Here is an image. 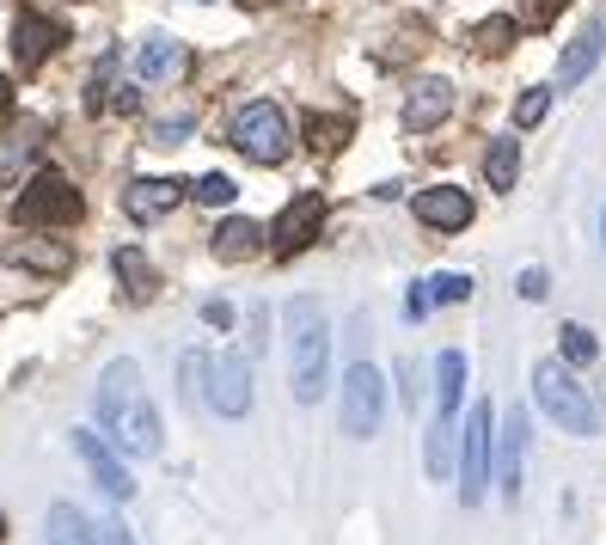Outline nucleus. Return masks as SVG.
<instances>
[{
  "label": "nucleus",
  "mask_w": 606,
  "mask_h": 545,
  "mask_svg": "<svg viewBox=\"0 0 606 545\" xmlns=\"http://www.w3.org/2000/svg\"><path fill=\"white\" fill-rule=\"evenodd\" d=\"M7 264H19V270H38V276H67V245H31V240H13L7 245Z\"/></svg>",
  "instance_id": "21"
},
{
  "label": "nucleus",
  "mask_w": 606,
  "mask_h": 545,
  "mask_svg": "<svg viewBox=\"0 0 606 545\" xmlns=\"http://www.w3.org/2000/svg\"><path fill=\"white\" fill-rule=\"evenodd\" d=\"M545 111H552V86H527V93H521V105H514V129L545 123Z\"/></svg>",
  "instance_id": "29"
},
{
  "label": "nucleus",
  "mask_w": 606,
  "mask_h": 545,
  "mask_svg": "<svg viewBox=\"0 0 606 545\" xmlns=\"http://www.w3.org/2000/svg\"><path fill=\"white\" fill-rule=\"evenodd\" d=\"M258 349H264V306L245 313V356H258Z\"/></svg>",
  "instance_id": "34"
},
{
  "label": "nucleus",
  "mask_w": 606,
  "mask_h": 545,
  "mask_svg": "<svg viewBox=\"0 0 606 545\" xmlns=\"http://www.w3.org/2000/svg\"><path fill=\"white\" fill-rule=\"evenodd\" d=\"M7 105H13V81H0V117H7Z\"/></svg>",
  "instance_id": "41"
},
{
  "label": "nucleus",
  "mask_w": 606,
  "mask_h": 545,
  "mask_svg": "<svg viewBox=\"0 0 606 545\" xmlns=\"http://www.w3.org/2000/svg\"><path fill=\"white\" fill-rule=\"evenodd\" d=\"M197 202H209V209H227V202H233V178L227 172H209V178H197Z\"/></svg>",
  "instance_id": "30"
},
{
  "label": "nucleus",
  "mask_w": 606,
  "mask_h": 545,
  "mask_svg": "<svg viewBox=\"0 0 606 545\" xmlns=\"http://www.w3.org/2000/svg\"><path fill=\"white\" fill-rule=\"evenodd\" d=\"M98 429H105L123 453H135V460H154L159 453V411L147 405V392H135V399L98 411Z\"/></svg>",
  "instance_id": "7"
},
{
  "label": "nucleus",
  "mask_w": 606,
  "mask_h": 545,
  "mask_svg": "<svg viewBox=\"0 0 606 545\" xmlns=\"http://www.w3.org/2000/svg\"><path fill=\"white\" fill-rule=\"evenodd\" d=\"M38 135H43V123H31V117L19 123L13 135H0V178H13L19 166H25L31 154H38Z\"/></svg>",
  "instance_id": "25"
},
{
  "label": "nucleus",
  "mask_w": 606,
  "mask_h": 545,
  "mask_svg": "<svg viewBox=\"0 0 606 545\" xmlns=\"http://www.w3.org/2000/svg\"><path fill=\"white\" fill-rule=\"evenodd\" d=\"M533 399H540V411L552 417L557 429H570V436H600V411H594L588 386H582L564 361H540V368H533Z\"/></svg>",
  "instance_id": "2"
},
{
  "label": "nucleus",
  "mask_w": 606,
  "mask_h": 545,
  "mask_svg": "<svg viewBox=\"0 0 606 545\" xmlns=\"http://www.w3.org/2000/svg\"><path fill=\"white\" fill-rule=\"evenodd\" d=\"M509 38H514V19H484V25L472 31V43H478V50H490V55L509 50Z\"/></svg>",
  "instance_id": "31"
},
{
  "label": "nucleus",
  "mask_w": 606,
  "mask_h": 545,
  "mask_svg": "<svg viewBox=\"0 0 606 545\" xmlns=\"http://www.w3.org/2000/svg\"><path fill=\"white\" fill-rule=\"evenodd\" d=\"M289 368H294V399L318 405L331 386V325H325V306L313 294L289 301Z\"/></svg>",
  "instance_id": "1"
},
{
  "label": "nucleus",
  "mask_w": 606,
  "mask_h": 545,
  "mask_svg": "<svg viewBox=\"0 0 606 545\" xmlns=\"http://www.w3.org/2000/svg\"><path fill=\"white\" fill-rule=\"evenodd\" d=\"M43 533H50L43 545H105V539H98V527L80 515L74 503H50V515H43Z\"/></svg>",
  "instance_id": "18"
},
{
  "label": "nucleus",
  "mask_w": 606,
  "mask_h": 545,
  "mask_svg": "<svg viewBox=\"0 0 606 545\" xmlns=\"http://www.w3.org/2000/svg\"><path fill=\"white\" fill-rule=\"evenodd\" d=\"M453 460H460V423L436 411V423H429V441H422V465H429V479H448Z\"/></svg>",
  "instance_id": "19"
},
{
  "label": "nucleus",
  "mask_w": 606,
  "mask_h": 545,
  "mask_svg": "<svg viewBox=\"0 0 606 545\" xmlns=\"http://www.w3.org/2000/svg\"><path fill=\"white\" fill-rule=\"evenodd\" d=\"M557 337H564V361H570V368H582V361H594V356H600V344H594V332H588V325H564Z\"/></svg>",
  "instance_id": "28"
},
{
  "label": "nucleus",
  "mask_w": 606,
  "mask_h": 545,
  "mask_svg": "<svg viewBox=\"0 0 606 545\" xmlns=\"http://www.w3.org/2000/svg\"><path fill=\"white\" fill-rule=\"evenodd\" d=\"M448 111H453V86L429 74V81H417V86L405 93V129H436Z\"/></svg>",
  "instance_id": "16"
},
{
  "label": "nucleus",
  "mask_w": 606,
  "mask_h": 545,
  "mask_svg": "<svg viewBox=\"0 0 606 545\" xmlns=\"http://www.w3.org/2000/svg\"><path fill=\"white\" fill-rule=\"evenodd\" d=\"M111 270H117V282H123V294H129V301H147V294H154V264H147L142 245L111 252Z\"/></svg>",
  "instance_id": "22"
},
{
  "label": "nucleus",
  "mask_w": 606,
  "mask_h": 545,
  "mask_svg": "<svg viewBox=\"0 0 606 545\" xmlns=\"http://www.w3.org/2000/svg\"><path fill=\"white\" fill-rule=\"evenodd\" d=\"M264 245V227L251 221V214H227L221 227H215V258L221 264H239V258H251Z\"/></svg>",
  "instance_id": "17"
},
{
  "label": "nucleus",
  "mask_w": 606,
  "mask_h": 545,
  "mask_svg": "<svg viewBox=\"0 0 606 545\" xmlns=\"http://www.w3.org/2000/svg\"><path fill=\"white\" fill-rule=\"evenodd\" d=\"M202 405L221 411V417H245L251 411V356L209 361V392H202Z\"/></svg>",
  "instance_id": "10"
},
{
  "label": "nucleus",
  "mask_w": 606,
  "mask_h": 545,
  "mask_svg": "<svg viewBox=\"0 0 606 545\" xmlns=\"http://www.w3.org/2000/svg\"><path fill=\"white\" fill-rule=\"evenodd\" d=\"M197 135V117H166V123H154V142L159 147H178V142H190Z\"/></svg>",
  "instance_id": "32"
},
{
  "label": "nucleus",
  "mask_w": 606,
  "mask_h": 545,
  "mask_svg": "<svg viewBox=\"0 0 606 545\" xmlns=\"http://www.w3.org/2000/svg\"><path fill=\"white\" fill-rule=\"evenodd\" d=\"M178 392H185L190 405L209 392V356H202V349H185V356H178Z\"/></svg>",
  "instance_id": "26"
},
{
  "label": "nucleus",
  "mask_w": 606,
  "mask_h": 545,
  "mask_svg": "<svg viewBox=\"0 0 606 545\" xmlns=\"http://www.w3.org/2000/svg\"><path fill=\"white\" fill-rule=\"evenodd\" d=\"M178 67H185V43L178 38H147L142 50H135V81H166Z\"/></svg>",
  "instance_id": "20"
},
{
  "label": "nucleus",
  "mask_w": 606,
  "mask_h": 545,
  "mask_svg": "<svg viewBox=\"0 0 606 545\" xmlns=\"http://www.w3.org/2000/svg\"><path fill=\"white\" fill-rule=\"evenodd\" d=\"M410 209H417L422 227H436V233H466L472 227V197L453 185H436V190H417L410 197Z\"/></svg>",
  "instance_id": "12"
},
{
  "label": "nucleus",
  "mask_w": 606,
  "mask_h": 545,
  "mask_svg": "<svg viewBox=\"0 0 606 545\" xmlns=\"http://www.w3.org/2000/svg\"><path fill=\"white\" fill-rule=\"evenodd\" d=\"M490 460H497V411H490V405H472V417H466V429H460V496H466V509L484 503Z\"/></svg>",
  "instance_id": "5"
},
{
  "label": "nucleus",
  "mask_w": 606,
  "mask_h": 545,
  "mask_svg": "<svg viewBox=\"0 0 606 545\" xmlns=\"http://www.w3.org/2000/svg\"><path fill=\"white\" fill-rule=\"evenodd\" d=\"M429 289V306H460V301H472V276H460V270H448V276H436V282H422Z\"/></svg>",
  "instance_id": "27"
},
{
  "label": "nucleus",
  "mask_w": 606,
  "mask_h": 545,
  "mask_svg": "<svg viewBox=\"0 0 606 545\" xmlns=\"http://www.w3.org/2000/svg\"><path fill=\"white\" fill-rule=\"evenodd\" d=\"M289 142H294V129H289V117H282L276 105H245L233 117V147L258 166H276L282 154H289Z\"/></svg>",
  "instance_id": "6"
},
{
  "label": "nucleus",
  "mask_w": 606,
  "mask_h": 545,
  "mask_svg": "<svg viewBox=\"0 0 606 545\" xmlns=\"http://www.w3.org/2000/svg\"><path fill=\"white\" fill-rule=\"evenodd\" d=\"M251 7H264V0H251Z\"/></svg>",
  "instance_id": "43"
},
{
  "label": "nucleus",
  "mask_w": 606,
  "mask_h": 545,
  "mask_svg": "<svg viewBox=\"0 0 606 545\" xmlns=\"http://www.w3.org/2000/svg\"><path fill=\"white\" fill-rule=\"evenodd\" d=\"M386 417V380L374 361H349L343 368V436L349 441H374Z\"/></svg>",
  "instance_id": "4"
},
{
  "label": "nucleus",
  "mask_w": 606,
  "mask_h": 545,
  "mask_svg": "<svg viewBox=\"0 0 606 545\" xmlns=\"http://www.w3.org/2000/svg\"><path fill=\"white\" fill-rule=\"evenodd\" d=\"M557 7H570V0H527V25H552Z\"/></svg>",
  "instance_id": "36"
},
{
  "label": "nucleus",
  "mask_w": 606,
  "mask_h": 545,
  "mask_svg": "<svg viewBox=\"0 0 606 545\" xmlns=\"http://www.w3.org/2000/svg\"><path fill=\"white\" fill-rule=\"evenodd\" d=\"M600 55H606V19H588V25L564 43V55H557V86H582L594 67H600Z\"/></svg>",
  "instance_id": "13"
},
{
  "label": "nucleus",
  "mask_w": 606,
  "mask_h": 545,
  "mask_svg": "<svg viewBox=\"0 0 606 545\" xmlns=\"http://www.w3.org/2000/svg\"><path fill=\"white\" fill-rule=\"evenodd\" d=\"M62 38H67V31L50 25L43 13H19V25H13V55H19V67H43L55 50H62Z\"/></svg>",
  "instance_id": "14"
},
{
  "label": "nucleus",
  "mask_w": 606,
  "mask_h": 545,
  "mask_svg": "<svg viewBox=\"0 0 606 545\" xmlns=\"http://www.w3.org/2000/svg\"><path fill=\"white\" fill-rule=\"evenodd\" d=\"M460 399H466V356L460 349H441V361H436V411L453 417Z\"/></svg>",
  "instance_id": "23"
},
{
  "label": "nucleus",
  "mask_w": 606,
  "mask_h": 545,
  "mask_svg": "<svg viewBox=\"0 0 606 545\" xmlns=\"http://www.w3.org/2000/svg\"><path fill=\"white\" fill-rule=\"evenodd\" d=\"M398 399L417 405L422 399V386H417V361H398Z\"/></svg>",
  "instance_id": "35"
},
{
  "label": "nucleus",
  "mask_w": 606,
  "mask_h": 545,
  "mask_svg": "<svg viewBox=\"0 0 606 545\" xmlns=\"http://www.w3.org/2000/svg\"><path fill=\"white\" fill-rule=\"evenodd\" d=\"M117 111H142V86H117Z\"/></svg>",
  "instance_id": "40"
},
{
  "label": "nucleus",
  "mask_w": 606,
  "mask_h": 545,
  "mask_svg": "<svg viewBox=\"0 0 606 545\" xmlns=\"http://www.w3.org/2000/svg\"><path fill=\"white\" fill-rule=\"evenodd\" d=\"M521 460H527V411H509L502 417V436H497V472H502V496H521Z\"/></svg>",
  "instance_id": "15"
},
{
  "label": "nucleus",
  "mask_w": 606,
  "mask_h": 545,
  "mask_svg": "<svg viewBox=\"0 0 606 545\" xmlns=\"http://www.w3.org/2000/svg\"><path fill=\"white\" fill-rule=\"evenodd\" d=\"M80 190L67 185L62 172H50V166H38L31 172V185L19 190V202H13V221L19 227H74L80 221Z\"/></svg>",
  "instance_id": "3"
},
{
  "label": "nucleus",
  "mask_w": 606,
  "mask_h": 545,
  "mask_svg": "<svg viewBox=\"0 0 606 545\" xmlns=\"http://www.w3.org/2000/svg\"><path fill=\"white\" fill-rule=\"evenodd\" d=\"M0 539H7V515H0Z\"/></svg>",
  "instance_id": "42"
},
{
  "label": "nucleus",
  "mask_w": 606,
  "mask_h": 545,
  "mask_svg": "<svg viewBox=\"0 0 606 545\" xmlns=\"http://www.w3.org/2000/svg\"><path fill=\"white\" fill-rule=\"evenodd\" d=\"M318 227H325V197L306 190V197H294L289 209H282V221L270 227L264 240H270V252H276V258H294V252H306V245L318 240Z\"/></svg>",
  "instance_id": "8"
},
{
  "label": "nucleus",
  "mask_w": 606,
  "mask_h": 545,
  "mask_svg": "<svg viewBox=\"0 0 606 545\" xmlns=\"http://www.w3.org/2000/svg\"><path fill=\"white\" fill-rule=\"evenodd\" d=\"M514 289H521V301H545V294H552V276H545V270H521Z\"/></svg>",
  "instance_id": "33"
},
{
  "label": "nucleus",
  "mask_w": 606,
  "mask_h": 545,
  "mask_svg": "<svg viewBox=\"0 0 606 545\" xmlns=\"http://www.w3.org/2000/svg\"><path fill=\"white\" fill-rule=\"evenodd\" d=\"M98 539H105V545H135V533L123 527V521H105V527H98Z\"/></svg>",
  "instance_id": "37"
},
{
  "label": "nucleus",
  "mask_w": 606,
  "mask_h": 545,
  "mask_svg": "<svg viewBox=\"0 0 606 545\" xmlns=\"http://www.w3.org/2000/svg\"><path fill=\"white\" fill-rule=\"evenodd\" d=\"M185 197H190V185H178V178H135V185L123 190V209H129V221L154 227V221H166Z\"/></svg>",
  "instance_id": "11"
},
{
  "label": "nucleus",
  "mask_w": 606,
  "mask_h": 545,
  "mask_svg": "<svg viewBox=\"0 0 606 545\" xmlns=\"http://www.w3.org/2000/svg\"><path fill=\"white\" fill-rule=\"evenodd\" d=\"M405 313H410V319H422V313H429V289H422V282L405 294Z\"/></svg>",
  "instance_id": "38"
},
{
  "label": "nucleus",
  "mask_w": 606,
  "mask_h": 545,
  "mask_svg": "<svg viewBox=\"0 0 606 545\" xmlns=\"http://www.w3.org/2000/svg\"><path fill=\"white\" fill-rule=\"evenodd\" d=\"M484 178H490V190H514V178H521V142L514 135H497L484 147Z\"/></svg>",
  "instance_id": "24"
},
{
  "label": "nucleus",
  "mask_w": 606,
  "mask_h": 545,
  "mask_svg": "<svg viewBox=\"0 0 606 545\" xmlns=\"http://www.w3.org/2000/svg\"><path fill=\"white\" fill-rule=\"evenodd\" d=\"M74 453L86 460V472L98 479V491L111 496V503H129L135 496V479H129V465L111 453V441L98 436V429H74Z\"/></svg>",
  "instance_id": "9"
},
{
  "label": "nucleus",
  "mask_w": 606,
  "mask_h": 545,
  "mask_svg": "<svg viewBox=\"0 0 606 545\" xmlns=\"http://www.w3.org/2000/svg\"><path fill=\"white\" fill-rule=\"evenodd\" d=\"M202 319H209V325H233V306H227V301H209V306H202Z\"/></svg>",
  "instance_id": "39"
}]
</instances>
